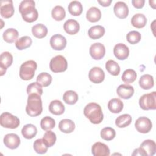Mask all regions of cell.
I'll return each instance as SVG.
<instances>
[{
    "label": "cell",
    "mask_w": 156,
    "mask_h": 156,
    "mask_svg": "<svg viewBox=\"0 0 156 156\" xmlns=\"http://www.w3.org/2000/svg\"><path fill=\"white\" fill-rule=\"evenodd\" d=\"M35 5V2L33 0H24L21 2L19 5V11L25 21L32 23L37 20L38 13Z\"/></svg>",
    "instance_id": "6da1fadb"
},
{
    "label": "cell",
    "mask_w": 156,
    "mask_h": 156,
    "mask_svg": "<svg viewBox=\"0 0 156 156\" xmlns=\"http://www.w3.org/2000/svg\"><path fill=\"white\" fill-rule=\"evenodd\" d=\"M83 114L91 123L94 124H100L104 118L101 107L95 102L88 104L84 108Z\"/></svg>",
    "instance_id": "7a4b0ae2"
},
{
    "label": "cell",
    "mask_w": 156,
    "mask_h": 156,
    "mask_svg": "<svg viewBox=\"0 0 156 156\" xmlns=\"http://www.w3.org/2000/svg\"><path fill=\"white\" fill-rule=\"evenodd\" d=\"M43 111L42 101L40 96L37 94L29 95L26 107V112L28 115L35 117L40 115Z\"/></svg>",
    "instance_id": "3957f363"
},
{
    "label": "cell",
    "mask_w": 156,
    "mask_h": 156,
    "mask_svg": "<svg viewBox=\"0 0 156 156\" xmlns=\"http://www.w3.org/2000/svg\"><path fill=\"white\" fill-rule=\"evenodd\" d=\"M37 68V64L34 60H30L24 62L20 68V78L24 80L32 79L35 75Z\"/></svg>",
    "instance_id": "277c9868"
},
{
    "label": "cell",
    "mask_w": 156,
    "mask_h": 156,
    "mask_svg": "<svg viewBox=\"0 0 156 156\" xmlns=\"http://www.w3.org/2000/svg\"><path fill=\"white\" fill-rule=\"evenodd\" d=\"M156 144L154 141L146 140L141 144L139 148L134 150L132 155L152 156L155 154Z\"/></svg>",
    "instance_id": "5b68a950"
},
{
    "label": "cell",
    "mask_w": 156,
    "mask_h": 156,
    "mask_svg": "<svg viewBox=\"0 0 156 156\" xmlns=\"http://www.w3.org/2000/svg\"><path fill=\"white\" fill-rule=\"evenodd\" d=\"M140 107L144 110H155L156 108V92L144 94L139 99Z\"/></svg>",
    "instance_id": "8992f818"
},
{
    "label": "cell",
    "mask_w": 156,
    "mask_h": 156,
    "mask_svg": "<svg viewBox=\"0 0 156 156\" xmlns=\"http://www.w3.org/2000/svg\"><path fill=\"white\" fill-rule=\"evenodd\" d=\"M0 124L3 127L14 129L19 126L20 121L17 116L9 112H4L0 116Z\"/></svg>",
    "instance_id": "52a82bcc"
},
{
    "label": "cell",
    "mask_w": 156,
    "mask_h": 156,
    "mask_svg": "<svg viewBox=\"0 0 156 156\" xmlns=\"http://www.w3.org/2000/svg\"><path fill=\"white\" fill-rule=\"evenodd\" d=\"M49 68L52 72L55 73L64 72L68 68V63L63 56L58 55L51 58Z\"/></svg>",
    "instance_id": "ba28073f"
},
{
    "label": "cell",
    "mask_w": 156,
    "mask_h": 156,
    "mask_svg": "<svg viewBox=\"0 0 156 156\" xmlns=\"http://www.w3.org/2000/svg\"><path fill=\"white\" fill-rule=\"evenodd\" d=\"M136 130L142 133H148L152 127V124L150 119L145 116L138 118L135 123Z\"/></svg>",
    "instance_id": "9c48e42d"
},
{
    "label": "cell",
    "mask_w": 156,
    "mask_h": 156,
    "mask_svg": "<svg viewBox=\"0 0 156 156\" xmlns=\"http://www.w3.org/2000/svg\"><path fill=\"white\" fill-rule=\"evenodd\" d=\"M0 13L1 16L5 18H9L14 14V7L12 0H3L1 1Z\"/></svg>",
    "instance_id": "30bf717a"
},
{
    "label": "cell",
    "mask_w": 156,
    "mask_h": 156,
    "mask_svg": "<svg viewBox=\"0 0 156 156\" xmlns=\"http://www.w3.org/2000/svg\"><path fill=\"white\" fill-rule=\"evenodd\" d=\"M105 54V48L101 43H95L90 48V54L94 60H101Z\"/></svg>",
    "instance_id": "8fae6325"
},
{
    "label": "cell",
    "mask_w": 156,
    "mask_h": 156,
    "mask_svg": "<svg viewBox=\"0 0 156 156\" xmlns=\"http://www.w3.org/2000/svg\"><path fill=\"white\" fill-rule=\"evenodd\" d=\"M50 44L54 50L61 51L66 46V39L60 34H55L50 39Z\"/></svg>",
    "instance_id": "7c38bea8"
},
{
    "label": "cell",
    "mask_w": 156,
    "mask_h": 156,
    "mask_svg": "<svg viewBox=\"0 0 156 156\" xmlns=\"http://www.w3.org/2000/svg\"><path fill=\"white\" fill-rule=\"evenodd\" d=\"M13 62V56L9 52H4L0 55V71L1 76L5 73L7 68L11 66Z\"/></svg>",
    "instance_id": "4fadbf2b"
},
{
    "label": "cell",
    "mask_w": 156,
    "mask_h": 156,
    "mask_svg": "<svg viewBox=\"0 0 156 156\" xmlns=\"http://www.w3.org/2000/svg\"><path fill=\"white\" fill-rule=\"evenodd\" d=\"M3 141L5 146L10 149H15L20 144V136L13 133L5 135L4 137Z\"/></svg>",
    "instance_id": "5bb4252c"
},
{
    "label": "cell",
    "mask_w": 156,
    "mask_h": 156,
    "mask_svg": "<svg viewBox=\"0 0 156 156\" xmlns=\"http://www.w3.org/2000/svg\"><path fill=\"white\" fill-rule=\"evenodd\" d=\"M88 77L93 83H100L104 80L105 73L101 68L93 67L89 71Z\"/></svg>",
    "instance_id": "9a60e30c"
},
{
    "label": "cell",
    "mask_w": 156,
    "mask_h": 156,
    "mask_svg": "<svg viewBox=\"0 0 156 156\" xmlns=\"http://www.w3.org/2000/svg\"><path fill=\"white\" fill-rule=\"evenodd\" d=\"M91 152L94 156H108L110 149L105 144L96 142L92 146Z\"/></svg>",
    "instance_id": "2e32d148"
},
{
    "label": "cell",
    "mask_w": 156,
    "mask_h": 156,
    "mask_svg": "<svg viewBox=\"0 0 156 156\" xmlns=\"http://www.w3.org/2000/svg\"><path fill=\"white\" fill-rule=\"evenodd\" d=\"M113 53L118 59L123 60L129 57V49L126 44L123 43H118L113 48Z\"/></svg>",
    "instance_id": "e0dca14e"
},
{
    "label": "cell",
    "mask_w": 156,
    "mask_h": 156,
    "mask_svg": "<svg viewBox=\"0 0 156 156\" xmlns=\"http://www.w3.org/2000/svg\"><path fill=\"white\" fill-rule=\"evenodd\" d=\"M113 11L115 15L120 19L126 18L129 14L128 6L122 1H118L115 3L113 7Z\"/></svg>",
    "instance_id": "ac0fdd59"
},
{
    "label": "cell",
    "mask_w": 156,
    "mask_h": 156,
    "mask_svg": "<svg viewBox=\"0 0 156 156\" xmlns=\"http://www.w3.org/2000/svg\"><path fill=\"white\" fill-rule=\"evenodd\" d=\"M116 93L120 98L124 99H129L133 96L134 89L130 85L121 84L117 88Z\"/></svg>",
    "instance_id": "d6986e66"
},
{
    "label": "cell",
    "mask_w": 156,
    "mask_h": 156,
    "mask_svg": "<svg viewBox=\"0 0 156 156\" xmlns=\"http://www.w3.org/2000/svg\"><path fill=\"white\" fill-rule=\"evenodd\" d=\"M79 23L73 19H69L66 21L63 24V29L69 35H74L79 30Z\"/></svg>",
    "instance_id": "ffe728a7"
},
{
    "label": "cell",
    "mask_w": 156,
    "mask_h": 156,
    "mask_svg": "<svg viewBox=\"0 0 156 156\" xmlns=\"http://www.w3.org/2000/svg\"><path fill=\"white\" fill-rule=\"evenodd\" d=\"M49 112L55 115H62L65 112V106L59 100H54L50 102L49 105Z\"/></svg>",
    "instance_id": "44dd1931"
},
{
    "label": "cell",
    "mask_w": 156,
    "mask_h": 156,
    "mask_svg": "<svg viewBox=\"0 0 156 156\" xmlns=\"http://www.w3.org/2000/svg\"><path fill=\"white\" fill-rule=\"evenodd\" d=\"M108 110L113 113H120L123 109L124 104L121 100L119 98H113L108 102Z\"/></svg>",
    "instance_id": "7402d4cb"
},
{
    "label": "cell",
    "mask_w": 156,
    "mask_h": 156,
    "mask_svg": "<svg viewBox=\"0 0 156 156\" xmlns=\"http://www.w3.org/2000/svg\"><path fill=\"white\" fill-rule=\"evenodd\" d=\"M58 127L61 132L65 133H69L75 129V124L71 119H63L59 122Z\"/></svg>",
    "instance_id": "603a6c76"
},
{
    "label": "cell",
    "mask_w": 156,
    "mask_h": 156,
    "mask_svg": "<svg viewBox=\"0 0 156 156\" xmlns=\"http://www.w3.org/2000/svg\"><path fill=\"white\" fill-rule=\"evenodd\" d=\"M105 29L103 26L101 25H96L91 27L88 31V34L90 38L96 40L101 38L105 34Z\"/></svg>",
    "instance_id": "cb8c5ba5"
},
{
    "label": "cell",
    "mask_w": 156,
    "mask_h": 156,
    "mask_svg": "<svg viewBox=\"0 0 156 156\" xmlns=\"http://www.w3.org/2000/svg\"><path fill=\"white\" fill-rule=\"evenodd\" d=\"M139 85L140 87L144 90H149L152 88L154 85L153 77L148 74L141 76L139 80Z\"/></svg>",
    "instance_id": "d4e9b609"
},
{
    "label": "cell",
    "mask_w": 156,
    "mask_h": 156,
    "mask_svg": "<svg viewBox=\"0 0 156 156\" xmlns=\"http://www.w3.org/2000/svg\"><path fill=\"white\" fill-rule=\"evenodd\" d=\"M86 18L90 22H97L99 21L101 18V12L98 7H92L87 10L86 13Z\"/></svg>",
    "instance_id": "484cf974"
},
{
    "label": "cell",
    "mask_w": 156,
    "mask_h": 156,
    "mask_svg": "<svg viewBox=\"0 0 156 156\" xmlns=\"http://www.w3.org/2000/svg\"><path fill=\"white\" fill-rule=\"evenodd\" d=\"M147 23V19L144 15L142 13H136L134 15L131 19V24L135 27L141 29L144 27Z\"/></svg>",
    "instance_id": "4316f807"
},
{
    "label": "cell",
    "mask_w": 156,
    "mask_h": 156,
    "mask_svg": "<svg viewBox=\"0 0 156 156\" xmlns=\"http://www.w3.org/2000/svg\"><path fill=\"white\" fill-rule=\"evenodd\" d=\"M21 133L25 138L32 139L37 135V129L34 125L32 124H27L24 126L22 128Z\"/></svg>",
    "instance_id": "83f0119b"
},
{
    "label": "cell",
    "mask_w": 156,
    "mask_h": 156,
    "mask_svg": "<svg viewBox=\"0 0 156 156\" xmlns=\"http://www.w3.org/2000/svg\"><path fill=\"white\" fill-rule=\"evenodd\" d=\"M32 35L37 38H43L48 34L47 27L43 24H37L32 27Z\"/></svg>",
    "instance_id": "f1b7e54d"
},
{
    "label": "cell",
    "mask_w": 156,
    "mask_h": 156,
    "mask_svg": "<svg viewBox=\"0 0 156 156\" xmlns=\"http://www.w3.org/2000/svg\"><path fill=\"white\" fill-rule=\"evenodd\" d=\"M18 35L19 34L17 30L13 28H9L4 32L2 37L5 42L12 43L17 39Z\"/></svg>",
    "instance_id": "f546056e"
},
{
    "label": "cell",
    "mask_w": 156,
    "mask_h": 156,
    "mask_svg": "<svg viewBox=\"0 0 156 156\" xmlns=\"http://www.w3.org/2000/svg\"><path fill=\"white\" fill-rule=\"evenodd\" d=\"M68 9L71 15L73 16H79L82 12L83 7L79 1H73L69 4Z\"/></svg>",
    "instance_id": "4dcf8cb0"
},
{
    "label": "cell",
    "mask_w": 156,
    "mask_h": 156,
    "mask_svg": "<svg viewBox=\"0 0 156 156\" xmlns=\"http://www.w3.org/2000/svg\"><path fill=\"white\" fill-rule=\"evenodd\" d=\"M32 43L31 38L29 36H23L15 41V46L19 50H23L29 48Z\"/></svg>",
    "instance_id": "1f68e13d"
},
{
    "label": "cell",
    "mask_w": 156,
    "mask_h": 156,
    "mask_svg": "<svg viewBox=\"0 0 156 156\" xmlns=\"http://www.w3.org/2000/svg\"><path fill=\"white\" fill-rule=\"evenodd\" d=\"M132 117L129 114H123L116 118L115 124L119 128H124L130 124Z\"/></svg>",
    "instance_id": "d6a6232c"
},
{
    "label": "cell",
    "mask_w": 156,
    "mask_h": 156,
    "mask_svg": "<svg viewBox=\"0 0 156 156\" xmlns=\"http://www.w3.org/2000/svg\"><path fill=\"white\" fill-rule=\"evenodd\" d=\"M64 102L69 105L75 104L78 101V94L73 90H68L64 93L63 96Z\"/></svg>",
    "instance_id": "836d02e7"
},
{
    "label": "cell",
    "mask_w": 156,
    "mask_h": 156,
    "mask_svg": "<svg viewBox=\"0 0 156 156\" xmlns=\"http://www.w3.org/2000/svg\"><path fill=\"white\" fill-rule=\"evenodd\" d=\"M105 68L112 76H118L120 73V67L119 65L113 60H109L106 62Z\"/></svg>",
    "instance_id": "e575fe53"
},
{
    "label": "cell",
    "mask_w": 156,
    "mask_h": 156,
    "mask_svg": "<svg viewBox=\"0 0 156 156\" xmlns=\"http://www.w3.org/2000/svg\"><path fill=\"white\" fill-rule=\"evenodd\" d=\"M136 77L137 74L135 70L132 69H127L123 72L121 79L124 82L127 84L133 82L136 80Z\"/></svg>",
    "instance_id": "d590c367"
},
{
    "label": "cell",
    "mask_w": 156,
    "mask_h": 156,
    "mask_svg": "<svg viewBox=\"0 0 156 156\" xmlns=\"http://www.w3.org/2000/svg\"><path fill=\"white\" fill-rule=\"evenodd\" d=\"M51 15L54 20L59 21L63 20L65 18L66 12L63 7L60 5H56L52 9Z\"/></svg>",
    "instance_id": "8d00e7d4"
},
{
    "label": "cell",
    "mask_w": 156,
    "mask_h": 156,
    "mask_svg": "<svg viewBox=\"0 0 156 156\" xmlns=\"http://www.w3.org/2000/svg\"><path fill=\"white\" fill-rule=\"evenodd\" d=\"M52 80V76L49 73L46 72L40 73L37 77V82L44 87L49 86L51 84Z\"/></svg>",
    "instance_id": "74e56055"
},
{
    "label": "cell",
    "mask_w": 156,
    "mask_h": 156,
    "mask_svg": "<svg viewBox=\"0 0 156 156\" xmlns=\"http://www.w3.org/2000/svg\"><path fill=\"white\" fill-rule=\"evenodd\" d=\"M34 151L39 154H44L48 151V146L44 143L43 138L36 140L33 144Z\"/></svg>",
    "instance_id": "f35d334b"
},
{
    "label": "cell",
    "mask_w": 156,
    "mask_h": 156,
    "mask_svg": "<svg viewBox=\"0 0 156 156\" xmlns=\"http://www.w3.org/2000/svg\"><path fill=\"white\" fill-rule=\"evenodd\" d=\"M55 126V120L50 116H45L40 121V126L41 129L46 131L52 129Z\"/></svg>",
    "instance_id": "ab89813d"
},
{
    "label": "cell",
    "mask_w": 156,
    "mask_h": 156,
    "mask_svg": "<svg viewBox=\"0 0 156 156\" xmlns=\"http://www.w3.org/2000/svg\"><path fill=\"white\" fill-rule=\"evenodd\" d=\"M116 136V132L114 129L110 127L103 128L101 131V138L106 141L112 140Z\"/></svg>",
    "instance_id": "60d3db41"
},
{
    "label": "cell",
    "mask_w": 156,
    "mask_h": 156,
    "mask_svg": "<svg viewBox=\"0 0 156 156\" xmlns=\"http://www.w3.org/2000/svg\"><path fill=\"white\" fill-rule=\"evenodd\" d=\"M27 93L28 95L32 94H37L40 96H41L43 94V88L40 84L37 82H32L28 85L27 87Z\"/></svg>",
    "instance_id": "b9f144b4"
},
{
    "label": "cell",
    "mask_w": 156,
    "mask_h": 156,
    "mask_svg": "<svg viewBox=\"0 0 156 156\" xmlns=\"http://www.w3.org/2000/svg\"><path fill=\"white\" fill-rule=\"evenodd\" d=\"M43 139L48 147H52L56 141V135L51 130H47L43 136Z\"/></svg>",
    "instance_id": "7bdbcfd3"
},
{
    "label": "cell",
    "mask_w": 156,
    "mask_h": 156,
    "mask_svg": "<svg viewBox=\"0 0 156 156\" xmlns=\"http://www.w3.org/2000/svg\"><path fill=\"white\" fill-rule=\"evenodd\" d=\"M141 35L140 33L136 30H132L129 32L126 35V39L127 41L132 44L138 43L141 40Z\"/></svg>",
    "instance_id": "ee69618b"
},
{
    "label": "cell",
    "mask_w": 156,
    "mask_h": 156,
    "mask_svg": "<svg viewBox=\"0 0 156 156\" xmlns=\"http://www.w3.org/2000/svg\"><path fill=\"white\" fill-rule=\"evenodd\" d=\"M145 3L144 0H132V5L136 9H141L143 7Z\"/></svg>",
    "instance_id": "f6af8a7d"
},
{
    "label": "cell",
    "mask_w": 156,
    "mask_h": 156,
    "mask_svg": "<svg viewBox=\"0 0 156 156\" xmlns=\"http://www.w3.org/2000/svg\"><path fill=\"white\" fill-rule=\"evenodd\" d=\"M98 2L103 7H108L110 5V4L112 2V0H105V1L98 0Z\"/></svg>",
    "instance_id": "bcb514c9"
}]
</instances>
